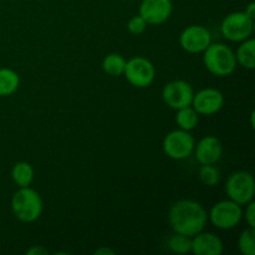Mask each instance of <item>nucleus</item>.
I'll list each match as a JSON object with an SVG mask.
<instances>
[{"label":"nucleus","instance_id":"4468645a","mask_svg":"<svg viewBox=\"0 0 255 255\" xmlns=\"http://www.w3.org/2000/svg\"><path fill=\"white\" fill-rule=\"evenodd\" d=\"M223 251V241L217 234L202 231L192 237L191 253L194 255H221Z\"/></svg>","mask_w":255,"mask_h":255},{"label":"nucleus","instance_id":"4be33fe9","mask_svg":"<svg viewBox=\"0 0 255 255\" xmlns=\"http://www.w3.org/2000/svg\"><path fill=\"white\" fill-rule=\"evenodd\" d=\"M198 176L202 183L208 187L217 186L221 181V173L213 164H201Z\"/></svg>","mask_w":255,"mask_h":255},{"label":"nucleus","instance_id":"393cba45","mask_svg":"<svg viewBox=\"0 0 255 255\" xmlns=\"http://www.w3.org/2000/svg\"><path fill=\"white\" fill-rule=\"evenodd\" d=\"M27 255H47L49 251L42 246H34L26 251Z\"/></svg>","mask_w":255,"mask_h":255},{"label":"nucleus","instance_id":"2eb2a0df","mask_svg":"<svg viewBox=\"0 0 255 255\" xmlns=\"http://www.w3.org/2000/svg\"><path fill=\"white\" fill-rule=\"evenodd\" d=\"M234 54H236L237 64L247 70L255 69V40L253 37L242 41Z\"/></svg>","mask_w":255,"mask_h":255},{"label":"nucleus","instance_id":"ddd939ff","mask_svg":"<svg viewBox=\"0 0 255 255\" xmlns=\"http://www.w3.org/2000/svg\"><path fill=\"white\" fill-rule=\"evenodd\" d=\"M194 156L199 164H216L223 156V143L216 136H206L194 146Z\"/></svg>","mask_w":255,"mask_h":255},{"label":"nucleus","instance_id":"b1692460","mask_svg":"<svg viewBox=\"0 0 255 255\" xmlns=\"http://www.w3.org/2000/svg\"><path fill=\"white\" fill-rule=\"evenodd\" d=\"M246 212H243V216L246 217V222L251 228L255 229V203L254 201L246 204Z\"/></svg>","mask_w":255,"mask_h":255},{"label":"nucleus","instance_id":"7ed1b4c3","mask_svg":"<svg viewBox=\"0 0 255 255\" xmlns=\"http://www.w3.org/2000/svg\"><path fill=\"white\" fill-rule=\"evenodd\" d=\"M203 64L214 76L226 77L233 74L237 67L236 54L226 44H211L203 51Z\"/></svg>","mask_w":255,"mask_h":255},{"label":"nucleus","instance_id":"f3484780","mask_svg":"<svg viewBox=\"0 0 255 255\" xmlns=\"http://www.w3.org/2000/svg\"><path fill=\"white\" fill-rule=\"evenodd\" d=\"M20 86V76L15 70L9 67L0 69V96H10Z\"/></svg>","mask_w":255,"mask_h":255},{"label":"nucleus","instance_id":"a878e982","mask_svg":"<svg viewBox=\"0 0 255 255\" xmlns=\"http://www.w3.org/2000/svg\"><path fill=\"white\" fill-rule=\"evenodd\" d=\"M95 254L97 255H115L116 254V252L114 251V249L111 248H107V247H101V248L96 249L95 251Z\"/></svg>","mask_w":255,"mask_h":255},{"label":"nucleus","instance_id":"9b49d317","mask_svg":"<svg viewBox=\"0 0 255 255\" xmlns=\"http://www.w3.org/2000/svg\"><path fill=\"white\" fill-rule=\"evenodd\" d=\"M224 95L214 87H206L196 92L192 101V107L203 116H212L221 111L224 106Z\"/></svg>","mask_w":255,"mask_h":255},{"label":"nucleus","instance_id":"dca6fc26","mask_svg":"<svg viewBox=\"0 0 255 255\" xmlns=\"http://www.w3.org/2000/svg\"><path fill=\"white\" fill-rule=\"evenodd\" d=\"M35 177V171L30 163L25 161L16 162L11 169V178L19 188L29 187Z\"/></svg>","mask_w":255,"mask_h":255},{"label":"nucleus","instance_id":"0eeeda50","mask_svg":"<svg viewBox=\"0 0 255 255\" xmlns=\"http://www.w3.org/2000/svg\"><path fill=\"white\" fill-rule=\"evenodd\" d=\"M194 146H196V141L191 132L181 128L168 132L162 143L166 156L176 161L188 158L193 153Z\"/></svg>","mask_w":255,"mask_h":255},{"label":"nucleus","instance_id":"aec40b11","mask_svg":"<svg viewBox=\"0 0 255 255\" xmlns=\"http://www.w3.org/2000/svg\"><path fill=\"white\" fill-rule=\"evenodd\" d=\"M167 246H168L169 251L176 254H188L191 253L192 238L183 236V234L174 233L173 236L169 237Z\"/></svg>","mask_w":255,"mask_h":255},{"label":"nucleus","instance_id":"6ab92c4d","mask_svg":"<svg viewBox=\"0 0 255 255\" xmlns=\"http://www.w3.org/2000/svg\"><path fill=\"white\" fill-rule=\"evenodd\" d=\"M125 66H126V59L122 55L116 54V52L106 55L105 59L102 60V70L110 76H122Z\"/></svg>","mask_w":255,"mask_h":255},{"label":"nucleus","instance_id":"6e6552de","mask_svg":"<svg viewBox=\"0 0 255 255\" xmlns=\"http://www.w3.org/2000/svg\"><path fill=\"white\" fill-rule=\"evenodd\" d=\"M124 75L132 86L146 89L156 79V67L146 57L136 56L126 61Z\"/></svg>","mask_w":255,"mask_h":255},{"label":"nucleus","instance_id":"1a4fd4ad","mask_svg":"<svg viewBox=\"0 0 255 255\" xmlns=\"http://www.w3.org/2000/svg\"><path fill=\"white\" fill-rule=\"evenodd\" d=\"M194 90L189 82L184 80H173L162 90V100L172 110L191 106L193 101Z\"/></svg>","mask_w":255,"mask_h":255},{"label":"nucleus","instance_id":"20e7f679","mask_svg":"<svg viewBox=\"0 0 255 255\" xmlns=\"http://www.w3.org/2000/svg\"><path fill=\"white\" fill-rule=\"evenodd\" d=\"M243 218V208L232 199H224L214 204L208 213V219L216 228L222 231L233 229Z\"/></svg>","mask_w":255,"mask_h":255},{"label":"nucleus","instance_id":"a211bd4d","mask_svg":"<svg viewBox=\"0 0 255 255\" xmlns=\"http://www.w3.org/2000/svg\"><path fill=\"white\" fill-rule=\"evenodd\" d=\"M176 122L178 127L184 131H189L194 129L199 122V115L196 110L191 106L182 107V109L177 110L176 114Z\"/></svg>","mask_w":255,"mask_h":255},{"label":"nucleus","instance_id":"412c9836","mask_svg":"<svg viewBox=\"0 0 255 255\" xmlns=\"http://www.w3.org/2000/svg\"><path fill=\"white\" fill-rule=\"evenodd\" d=\"M238 248L243 255H255V231L254 228H247L238 238Z\"/></svg>","mask_w":255,"mask_h":255},{"label":"nucleus","instance_id":"9d476101","mask_svg":"<svg viewBox=\"0 0 255 255\" xmlns=\"http://www.w3.org/2000/svg\"><path fill=\"white\" fill-rule=\"evenodd\" d=\"M212 44V34L203 25H189L179 35V45L189 54H201Z\"/></svg>","mask_w":255,"mask_h":255},{"label":"nucleus","instance_id":"f03ea898","mask_svg":"<svg viewBox=\"0 0 255 255\" xmlns=\"http://www.w3.org/2000/svg\"><path fill=\"white\" fill-rule=\"evenodd\" d=\"M11 211L15 218L22 223H32L41 217L44 204L42 198L35 189L29 187L19 188L11 197Z\"/></svg>","mask_w":255,"mask_h":255},{"label":"nucleus","instance_id":"5701e85b","mask_svg":"<svg viewBox=\"0 0 255 255\" xmlns=\"http://www.w3.org/2000/svg\"><path fill=\"white\" fill-rule=\"evenodd\" d=\"M147 25L148 24L144 21V19L141 15H136V16L131 17L128 20V22H127V30L132 35H141L142 32L146 31Z\"/></svg>","mask_w":255,"mask_h":255},{"label":"nucleus","instance_id":"f257e3e1","mask_svg":"<svg viewBox=\"0 0 255 255\" xmlns=\"http://www.w3.org/2000/svg\"><path fill=\"white\" fill-rule=\"evenodd\" d=\"M168 222L174 233L192 238L204 231L208 223V212L198 202L179 199L169 208Z\"/></svg>","mask_w":255,"mask_h":255},{"label":"nucleus","instance_id":"423d86ee","mask_svg":"<svg viewBox=\"0 0 255 255\" xmlns=\"http://www.w3.org/2000/svg\"><path fill=\"white\" fill-rule=\"evenodd\" d=\"M221 30L223 36L229 41L242 42L253 35L254 20L244 11L231 12L222 21Z\"/></svg>","mask_w":255,"mask_h":255},{"label":"nucleus","instance_id":"bb28decb","mask_svg":"<svg viewBox=\"0 0 255 255\" xmlns=\"http://www.w3.org/2000/svg\"><path fill=\"white\" fill-rule=\"evenodd\" d=\"M244 12H246L247 15H248L251 19H255V2H249L248 6L246 7V10H244Z\"/></svg>","mask_w":255,"mask_h":255},{"label":"nucleus","instance_id":"39448f33","mask_svg":"<svg viewBox=\"0 0 255 255\" xmlns=\"http://www.w3.org/2000/svg\"><path fill=\"white\" fill-rule=\"evenodd\" d=\"M226 193L229 199L241 206L252 202L255 196V181L253 174L247 171L232 173L226 182Z\"/></svg>","mask_w":255,"mask_h":255},{"label":"nucleus","instance_id":"f8f14e48","mask_svg":"<svg viewBox=\"0 0 255 255\" xmlns=\"http://www.w3.org/2000/svg\"><path fill=\"white\" fill-rule=\"evenodd\" d=\"M172 11V0H142L138 15L148 25H161L169 19Z\"/></svg>","mask_w":255,"mask_h":255}]
</instances>
